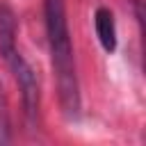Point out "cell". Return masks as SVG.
I'll list each match as a JSON object with an SVG mask.
<instances>
[{"label":"cell","instance_id":"obj_1","mask_svg":"<svg viewBox=\"0 0 146 146\" xmlns=\"http://www.w3.org/2000/svg\"><path fill=\"white\" fill-rule=\"evenodd\" d=\"M43 23L50 48V62L57 80L59 103L68 119L80 114V82L75 71V55L66 18V0H43Z\"/></svg>","mask_w":146,"mask_h":146},{"label":"cell","instance_id":"obj_2","mask_svg":"<svg viewBox=\"0 0 146 146\" xmlns=\"http://www.w3.org/2000/svg\"><path fill=\"white\" fill-rule=\"evenodd\" d=\"M16 14L7 7L0 9V55L7 62V66L14 73V80L21 89V98H23V107L27 119L34 123L36 114H39V78L34 73V68L27 64V59L21 55L18 46H16Z\"/></svg>","mask_w":146,"mask_h":146},{"label":"cell","instance_id":"obj_3","mask_svg":"<svg viewBox=\"0 0 146 146\" xmlns=\"http://www.w3.org/2000/svg\"><path fill=\"white\" fill-rule=\"evenodd\" d=\"M94 27H96V36L103 46L105 52H114L116 50V23H114V14L107 7H98L94 14Z\"/></svg>","mask_w":146,"mask_h":146}]
</instances>
